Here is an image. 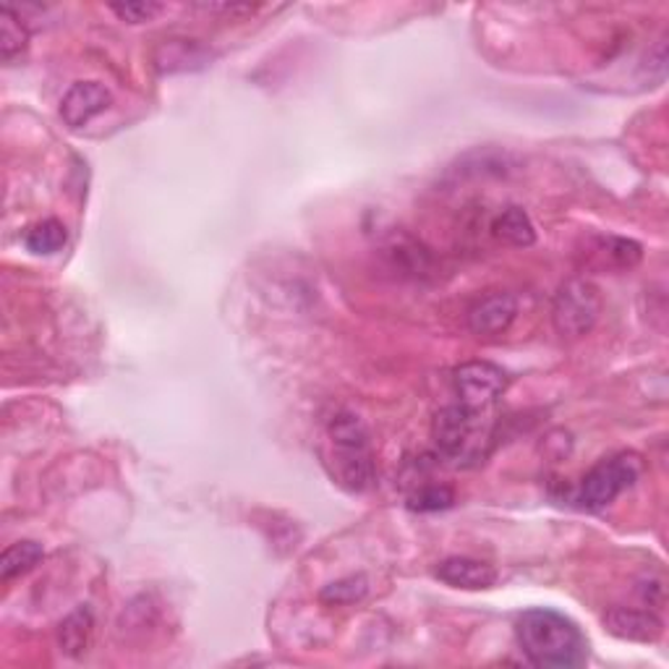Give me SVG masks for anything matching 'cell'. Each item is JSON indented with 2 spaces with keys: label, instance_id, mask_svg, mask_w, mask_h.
I'll use <instances>...</instances> for the list:
<instances>
[{
  "label": "cell",
  "instance_id": "cell-1",
  "mask_svg": "<svg viewBox=\"0 0 669 669\" xmlns=\"http://www.w3.org/2000/svg\"><path fill=\"white\" fill-rule=\"evenodd\" d=\"M515 638L525 659L544 669H575L589 659V641L565 614L529 610L515 622Z\"/></svg>",
  "mask_w": 669,
  "mask_h": 669
},
{
  "label": "cell",
  "instance_id": "cell-2",
  "mask_svg": "<svg viewBox=\"0 0 669 669\" xmlns=\"http://www.w3.org/2000/svg\"><path fill=\"white\" fill-rule=\"evenodd\" d=\"M327 440L333 447L329 453L333 476L351 492L370 490L374 481V455L364 421L351 411H337L327 424Z\"/></svg>",
  "mask_w": 669,
  "mask_h": 669
},
{
  "label": "cell",
  "instance_id": "cell-3",
  "mask_svg": "<svg viewBox=\"0 0 669 669\" xmlns=\"http://www.w3.org/2000/svg\"><path fill=\"white\" fill-rule=\"evenodd\" d=\"M434 445L447 461L455 465H473L484 461L490 450L492 430L484 411L469 409V405H445L432 424Z\"/></svg>",
  "mask_w": 669,
  "mask_h": 669
},
{
  "label": "cell",
  "instance_id": "cell-4",
  "mask_svg": "<svg viewBox=\"0 0 669 669\" xmlns=\"http://www.w3.org/2000/svg\"><path fill=\"white\" fill-rule=\"evenodd\" d=\"M641 458L633 453L614 455L610 461H601L597 469L586 473V479L578 486L575 502L586 510H604L630 490L641 476Z\"/></svg>",
  "mask_w": 669,
  "mask_h": 669
},
{
  "label": "cell",
  "instance_id": "cell-5",
  "mask_svg": "<svg viewBox=\"0 0 669 669\" xmlns=\"http://www.w3.org/2000/svg\"><path fill=\"white\" fill-rule=\"evenodd\" d=\"M601 312L599 291L589 281H568L554 298L552 319L560 335L581 337L591 333Z\"/></svg>",
  "mask_w": 669,
  "mask_h": 669
},
{
  "label": "cell",
  "instance_id": "cell-6",
  "mask_svg": "<svg viewBox=\"0 0 669 669\" xmlns=\"http://www.w3.org/2000/svg\"><path fill=\"white\" fill-rule=\"evenodd\" d=\"M508 374L490 361H471L455 370V390L461 403L469 409L486 411L498 397L505 393Z\"/></svg>",
  "mask_w": 669,
  "mask_h": 669
},
{
  "label": "cell",
  "instance_id": "cell-7",
  "mask_svg": "<svg viewBox=\"0 0 669 669\" xmlns=\"http://www.w3.org/2000/svg\"><path fill=\"white\" fill-rule=\"evenodd\" d=\"M112 95L110 89L100 85V81H77L69 92L63 95L60 102V118L69 129H81L95 116H100L110 108Z\"/></svg>",
  "mask_w": 669,
  "mask_h": 669
},
{
  "label": "cell",
  "instance_id": "cell-8",
  "mask_svg": "<svg viewBox=\"0 0 669 669\" xmlns=\"http://www.w3.org/2000/svg\"><path fill=\"white\" fill-rule=\"evenodd\" d=\"M518 301L510 293H492L471 306L469 327L476 335H500L513 325Z\"/></svg>",
  "mask_w": 669,
  "mask_h": 669
},
{
  "label": "cell",
  "instance_id": "cell-9",
  "mask_svg": "<svg viewBox=\"0 0 669 669\" xmlns=\"http://www.w3.org/2000/svg\"><path fill=\"white\" fill-rule=\"evenodd\" d=\"M434 575H437L442 583L453 586V589H469V591L490 589V586L498 583V570L473 558L442 560L440 565L434 568Z\"/></svg>",
  "mask_w": 669,
  "mask_h": 669
},
{
  "label": "cell",
  "instance_id": "cell-10",
  "mask_svg": "<svg viewBox=\"0 0 669 669\" xmlns=\"http://www.w3.org/2000/svg\"><path fill=\"white\" fill-rule=\"evenodd\" d=\"M604 626L612 636L622 638V641L653 643L661 636V620L657 614L643 610H628V607H614V610L607 612Z\"/></svg>",
  "mask_w": 669,
  "mask_h": 669
},
{
  "label": "cell",
  "instance_id": "cell-11",
  "mask_svg": "<svg viewBox=\"0 0 669 669\" xmlns=\"http://www.w3.org/2000/svg\"><path fill=\"white\" fill-rule=\"evenodd\" d=\"M209 63V50L197 40H165L155 50V66L163 73L194 71Z\"/></svg>",
  "mask_w": 669,
  "mask_h": 669
},
{
  "label": "cell",
  "instance_id": "cell-12",
  "mask_svg": "<svg viewBox=\"0 0 669 669\" xmlns=\"http://www.w3.org/2000/svg\"><path fill=\"white\" fill-rule=\"evenodd\" d=\"M593 257H597L599 267L633 269L638 262H641L643 252H641V246L636 244V240L607 236V238H597V249H593Z\"/></svg>",
  "mask_w": 669,
  "mask_h": 669
},
{
  "label": "cell",
  "instance_id": "cell-13",
  "mask_svg": "<svg viewBox=\"0 0 669 669\" xmlns=\"http://www.w3.org/2000/svg\"><path fill=\"white\" fill-rule=\"evenodd\" d=\"M492 233L500 240H505L510 246H531L537 240V230H533L531 217L523 213L521 207H508L498 215V220L492 225Z\"/></svg>",
  "mask_w": 669,
  "mask_h": 669
},
{
  "label": "cell",
  "instance_id": "cell-14",
  "mask_svg": "<svg viewBox=\"0 0 669 669\" xmlns=\"http://www.w3.org/2000/svg\"><path fill=\"white\" fill-rule=\"evenodd\" d=\"M92 628H95V620H92V612H89L87 607L71 612L69 618L60 622V630H58L60 649H63L66 653H71V657H79L81 651H87L89 638H92Z\"/></svg>",
  "mask_w": 669,
  "mask_h": 669
},
{
  "label": "cell",
  "instance_id": "cell-15",
  "mask_svg": "<svg viewBox=\"0 0 669 669\" xmlns=\"http://www.w3.org/2000/svg\"><path fill=\"white\" fill-rule=\"evenodd\" d=\"M66 240H69V233H66V225L60 220H42L32 225V228L27 230L24 244L27 249L37 254V257H48V254H56L66 246Z\"/></svg>",
  "mask_w": 669,
  "mask_h": 669
},
{
  "label": "cell",
  "instance_id": "cell-16",
  "mask_svg": "<svg viewBox=\"0 0 669 669\" xmlns=\"http://www.w3.org/2000/svg\"><path fill=\"white\" fill-rule=\"evenodd\" d=\"M27 45L29 29L24 27V21L11 6H3L0 9V56H3V60H13L27 50Z\"/></svg>",
  "mask_w": 669,
  "mask_h": 669
},
{
  "label": "cell",
  "instance_id": "cell-17",
  "mask_svg": "<svg viewBox=\"0 0 669 669\" xmlns=\"http://www.w3.org/2000/svg\"><path fill=\"white\" fill-rule=\"evenodd\" d=\"M42 547L37 544V541H17V544H11L9 550L3 552V558H0V578H3L6 583L13 581L17 575L32 570L37 562L42 560Z\"/></svg>",
  "mask_w": 669,
  "mask_h": 669
},
{
  "label": "cell",
  "instance_id": "cell-18",
  "mask_svg": "<svg viewBox=\"0 0 669 669\" xmlns=\"http://www.w3.org/2000/svg\"><path fill=\"white\" fill-rule=\"evenodd\" d=\"M370 591V583H366L364 575H351L343 578V581L329 583L325 591H322V601L327 604H353V601H361Z\"/></svg>",
  "mask_w": 669,
  "mask_h": 669
},
{
  "label": "cell",
  "instance_id": "cell-19",
  "mask_svg": "<svg viewBox=\"0 0 669 669\" xmlns=\"http://www.w3.org/2000/svg\"><path fill=\"white\" fill-rule=\"evenodd\" d=\"M455 502V494L445 484H426L411 494L409 505L419 513H432V510H445Z\"/></svg>",
  "mask_w": 669,
  "mask_h": 669
},
{
  "label": "cell",
  "instance_id": "cell-20",
  "mask_svg": "<svg viewBox=\"0 0 669 669\" xmlns=\"http://www.w3.org/2000/svg\"><path fill=\"white\" fill-rule=\"evenodd\" d=\"M110 11L126 24H147V21L160 17L165 6L155 3V0H129V3H110Z\"/></svg>",
  "mask_w": 669,
  "mask_h": 669
}]
</instances>
